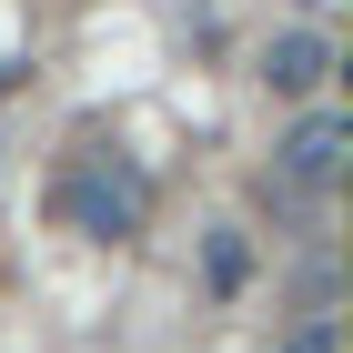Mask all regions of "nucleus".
<instances>
[{"mask_svg": "<svg viewBox=\"0 0 353 353\" xmlns=\"http://www.w3.org/2000/svg\"><path fill=\"white\" fill-rule=\"evenodd\" d=\"M323 71H333V51L313 41V30H283V41L263 51V81H272V91H293V101H303V91H323Z\"/></svg>", "mask_w": 353, "mask_h": 353, "instance_id": "obj_3", "label": "nucleus"}, {"mask_svg": "<svg viewBox=\"0 0 353 353\" xmlns=\"http://www.w3.org/2000/svg\"><path fill=\"white\" fill-rule=\"evenodd\" d=\"M323 343H333V323H303L293 333V353H323Z\"/></svg>", "mask_w": 353, "mask_h": 353, "instance_id": "obj_5", "label": "nucleus"}, {"mask_svg": "<svg viewBox=\"0 0 353 353\" xmlns=\"http://www.w3.org/2000/svg\"><path fill=\"white\" fill-rule=\"evenodd\" d=\"M243 263H252V252L232 243V232H222V243H212V283H222V293H232V283H243Z\"/></svg>", "mask_w": 353, "mask_h": 353, "instance_id": "obj_4", "label": "nucleus"}, {"mask_svg": "<svg viewBox=\"0 0 353 353\" xmlns=\"http://www.w3.org/2000/svg\"><path fill=\"white\" fill-rule=\"evenodd\" d=\"M51 212L81 232V243H132L152 222V182H141L121 152H71V172L51 182Z\"/></svg>", "mask_w": 353, "mask_h": 353, "instance_id": "obj_1", "label": "nucleus"}, {"mask_svg": "<svg viewBox=\"0 0 353 353\" xmlns=\"http://www.w3.org/2000/svg\"><path fill=\"white\" fill-rule=\"evenodd\" d=\"M343 111H313V121H303L293 141H283V182H303V192H323L333 172H343Z\"/></svg>", "mask_w": 353, "mask_h": 353, "instance_id": "obj_2", "label": "nucleus"}]
</instances>
